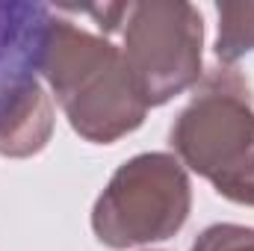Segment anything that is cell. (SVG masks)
I'll return each mask as SVG.
<instances>
[{
    "mask_svg": "<svg viewBox=\"0 0 254 251\" xmlns=\"http://www.w3.org/2000/svg\"><path fill=\"white\" fill-rule=\"evenodd\" d=\"M148 251H154V249H148Z\"/></svg>",
    "mask_w": 254,
    "mask_h": 251,
    "instance_id": "9",
    "label": "cell"
},
{
    "mask_svg": "<svg viewBox=\"0 0 254 251\" xmlns=\"http://www.w3.org/2000/svg\"><path fill=\"white\" fill-rule=\"evenodd\" d=\"M36 71L48 80L71 130L86 142L113 145L139 130L148 116L122 48L68 18L48 12Z\"/></svg>",
    "mask_w": 254,
    "mask_h": 251,
    "instance_id": "1",
    "label": "cell"
},
{
    "mask_svg": "<svg viewBox=\"0 0 254 251\" xmlns=\"http://www.w3.org/2000/svg\"><path fill=\"white\" fill-rule=\"evenodd\" d=\"M175 157L213 189L254 207V95L234 65L207 71L169 130Z\"/></svg>",
    "mask_w": 254,
    "mask_h": 251,
    "instance_id": "2",
    "label": "cell"
},
{
    "mask_svg": "<svg viewBox=\"0 0 254 251\" xmlns=\"http://www.w3.org/2000/svg\"><path fill=\"white\" fill-rule=\"evenodd\" d=\"M48 6L0 3V86L18 74H33Z\"/></svg>",
    "mask_w": 254,
    "mask_h": 251,
    "instance_id": "6",
    "label": "cell"
},
{
    "mask_svg": "<svg viewBox=\"0 0 254 251\" xmlns=\"http://www.w3.org/2000/svg\"><path fill=\"white\" fill-rule=\"evenodd\" d=\"M219 12V36H216V60L234 65L254 54V3L252 0H222Z\"/></svg>",
    "mask_w": 254,
    "mask_h": 251,
    "instance_id": "7",
    "label": "cell"
},
{
    "mask_svg": "<svg viewBox=\"0 0 254 251\" xmlns=\"http://www.w3.org/2000/svg\"><path fill=\"white\" fill-rule=\"evenodd\" d=\"M122 54L148 104L163 107L204 77V18L187 0L125 3Z\"/></svg>",
    "mask_w": 254,
    "mask_h": 251,
    "instance_id": "4",
    "label": "cell"
},
{
    "mask_svg": "<svg viewBox=\"0 0 254 251\" xmlns=\"http://www.w3.org/2000/svg\"><path fill=\"white\" fill-rule=\"evenodd\" d=\"M192 213V184L184 163L166 151L125 160L92 207V231L107 249L172 240Z\"/></svg>",
    "mask_w": 254,
    "mask_h": 251,
    "instance_id": "3",
    "label": "cell"
},
{
    "mask_svg": "<svg viewBox=\"0 0 254 251\" xmlns=\"http://www.w3.org/2000/svg\"><path fill=\"white\" fill-rule=\"evenodd\" d=\"M192 251H254V228L234 222L210 225L198 234Z\"/></svg>",
    "mask_w": 254,
    "mask_h": 251,
    "instance_id": "8",
    "label": "cell"
},
{
    "mask_svg": "<svg viewBox=\"0 0 254 251\" xmlns=\"http://www.w3.org/2000/svg\"><path fill=\"white\" fill-rule=\"evenodd\" d=\"M54 136V104L36 74H18L0 86V157L27 160Z\"/></svg>",
    "mask_w": 254,
    "mask_h": 251,
    "instance_id": "5",
    "label": "cell"
}]
</instances>
